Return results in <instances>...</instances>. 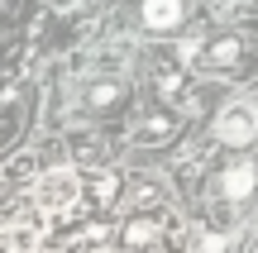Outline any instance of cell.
Segmentation results:
<instances>
[{
    "instance_id": "6da1fadb",
    "label": "cell",
    "mask_w": 258,
    "mask_h": 253,
    "mask_svg": "<svg viewBox=\"0 0 258 253\" xmlns=\"http://www.w3.org/2000/svg\"><path fill=\"white\" fill-rule=\"evenodd\" d=\"M34 206L38 215H72L82 206V172L77 167H53L34 182Z\"/></svg>"
},
{
    "instance_id": "7a4b0ae2",
    "label": "cell",
    "mask_w": 258,
    "mask_h": 253,
    "mask_svg": "<svg viewBox=\"0 0 258 253\" xmlns=\"http://www.w3.org/2000/svg\"><path fill=\"white\" fill-rule=\"evenodd\" d=\"M215 139H220L225 148H249V143L258 139V110L249 101L225 105V110L215 115Z\"/></svg>"
},
{
    "instance_id": "3957f363",
    "label": "cell",
    "mask_w": 258,
    "mask_h": 253,
    "mask_svg": "<svg viewBox=\"0 0 258 253\" xmlns=\"http://www.w3.org/2000/svg\"><path fill=\"white\" fill-rule=\"evenodd\" d=\"M158 239H163V225H158L148 210H134V215L120 225V234H115V248L120 253H153Z\"/></svg>"
},
{
    "instance_id": "277c9868",
    "label": "cell",
    "mask_w": 258,
    "mask_h": 253,
    "mask_svg": "<svg viewBox=\"0 0 258 253\" xmlns=\"http://www.w3.org/2000/svg\"><path fill=\"white\" fill-rule=\"evenodd\" d=\"M196 57H201V67H211V72H234V67L244 62V38L239 34H220V38L196 48Z\"/></svg>"
},
{
    "instance_id": "5b68a950",
    "label": "cell",
    "mask_w": 258,
    "mask_h": 253,
    "mask_svg": "<svg viewBox=\"0 0 258 253\" xmlns=\"http://www.w3.org/2000/svg\"><path fill=\"white\" fill-rule=\"evenodd\" d=\"M253 187H258V162H230V167L220 172L225 206H244V201L253 196Z\"/></svg>"
},
{
    "instance_id": "8992f818",
    "label": "cell",
    "mask_w": 258,
    "mask_h": 253,
    "mask_svg": "<svg viewBox=\"0 0 258 253\" xmlns=\"http://www.w3.org/2000/svg\"><path fill=\"white\" fill-rule=\"evenodd\" d=\"M182 19H186L182 0H144V24L153 29V34H167V29H177Z\"/></svg>"
},
{
    "instance_id": "52a82bcc",
    "label": "cell",
    "mask_w": 258,
    "mask_h": 253,
    "mask_svg": "<svg viewBox=\"0 0 258 253\" xmlns=\"http://www.w3.org/2000/svg\"><path fill=\"white\" fill-rule=\"evenodd\" d=\"M115 196H120V177L115 172H91V177L82 172V201L105 210V206H115Z\"/></svg>"
},
{
    "instance_id": "ba28073f",
    "label": "cell",
    "mask_w": 258,
    "mask_h": 253,
    "mask_svg": "<svg viewBox=\"0 0 258 253\" xmlns=\"http://www.w3.org/2000/svg\"><path fill=\"white\" fill-rule=\"evenodd\" d=\"M38 220L34 225H0V253H38Z\"/></svg>"
},
{
    "instance_id": "9c48e42d",
    "label": "cell",
    "mask_w": 258,
    "mask_h": 253,
    "mask_svg": "<svg viewBox=\"0 0 258 253\" xmlns=\"http://www.w3.org/2000/svg\"><path fill=\"white\" fill-rule=\"evenodd\" d=\"M172 134H177V115H172V110H153L144 124H139L134 139H139V143H153V148H158V143H167Z\"/></svg>"
},
{
    "instance_id": "30bf717a",
    "label": "cell",
    "mask_w": 258,
    "mask_h": 253,
    "mask_svg": "<svg viewBox=\"0 0 258 253\" xmlns=\"http://www.w3.org/2000/svg\"><path fill=\"white\" fill-rule=\"evenodd\" d=\"M120 96H124L120 81H96L91 91H86V105H91V110H105V105H115Z\"/></svg>"
},
{
    "instance_id": "8fae6325",
    "label": "cell",
    "mask_w": 258,
    "mask_h": 253,
    "mask_svg": "<svg viewBox=\"0 0 258 253\" xmlns=\"http://www.w3.org/2000/svg\"><path fill=\"white\" fill-rule=\"evenodd\" d=\"M158 244H167V253H191V239H186L182 229H167V234L158 239Z\"/></svg>"
},
{
    "instance_id": "7c38bea8",
    "label": "cell",
    "mask_w": 258,
    "mask_h": 253,
    "mask_svg": "<svg viewBox=\"0 0 258 253\" xmlns=\"http://www.w3.org/2000/svg\"><path fill=\"white\" fill-rule=\"evenodd\" d=\"M34 167H38V162H34V158H15V167H10V177H15V182H19V177H29V172H34Z\"/></svg>"
},
{
    "instance_id": "4fadbf2b",
    "label": "cell",
    "mask_w": 258,
    "mask_h": 253,
    "mask_svg": "<svg viewBox=\"0 0 258 253\" xmlns=\"http://www.w3.org/2000/svg\"><path fill=\"white\" fill-rule=\"evenodd\" d=\"M72 253H110L101 244V239H82V244H72Z\"/></svg>"
},
{
    "instance_id": "5bb4252c",
    "label": "cell",
    "mask_w": 258,
    "mask_h": 253,
    "mask_svg": "<svg viewBox=\"0 0 258 253\" xmlns=\"http://www.w3.org/2000/svg\"><path fill=\"white\" fill-rule=\"evenodd\" d=\"M77 158H82V162H86V158H96V143H91V139H82V143H77Z\"/></svg>"
},
{
    "instance_id": "9a60e30c",
    "label": "cell",
    "mask_w": 258,
    "mask_h": 253,
    "mask_svg": "<svg viewBox=\"0 0 258 253\" xmlns=\"http://www.w3.org/2000/svg\"><path fill=\"white\" fill-rule=\"evenodd\" d=\"M77 5H82V0H53V10H57V15H67V10H77Z\"/></svg>"
},
{
    "instance_id": "2e32d148",
    "label": "cell",
    "mask_w": 258,
    "mask_h": 253,
    "mask_svg": "<svg viewBox=\"0 0 258 253\" xmlns=\"http://www.w3.org/2000/svg\"><path fill=\"white\" fill-rule=\"evenodd\" d=\"M244 253H258V239H249V244H244Z\"/></svg>"
},
{
    "instance_id": "e0dca14e",
    "label": "cell",
    "mask_w": 258,
    "mask_h": 253,
    "mask_svg": "<svg viewBox=\"0 0 258 253\" xmlns=\"http://www.w3.org/2000/svg\"><path fill=\"white\" fill-rule=\"evenodd\" d=\"M253 110H258V105H253Z\"/></svg>"
}]
</instances>
